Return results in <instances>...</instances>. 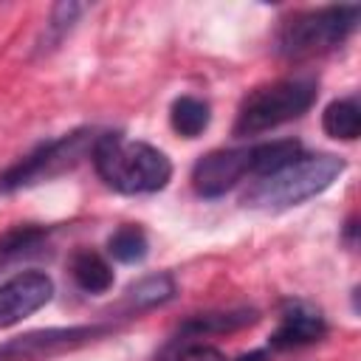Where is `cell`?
Masks as SVG:
<instances>
[{"mask_svg":"<svg viewBox=\"0 0 361 361\" xmlns=\"http://www.w3.org/2000/svg\"><path fill=\"white\" fill-rule=\"evenodd\" d=\"M90 158L102 180L121 195H152L172 178V164L158 147L130 141L121 133L96 135Z\"/></svg>","mask_w":361,"mask_h":361,"instance_id":"1","label":"cell"},{"mask_svg":"<svg viewBox=\"0 0 361 361\" xmlns=\"http://www.w3.org/2000/svg\"><path fill=\"white\" fill-rule=\"evenodd\" d=\"M344 172V161L330 152L299 155L274 175H265L248 195L245 203L262 212H282L322 195Z\"/></svg>","mask_w":361,"mask_h":361,"instance_id":"2","label":"cell"},{"mask_svg":"<svg viewBox=\"0 0 361 361\" xmlns=\"http://www.w3.org/2000/svg\"><path fill=\"white\" fill-rule=\"evenodd\" d=\"M316 102V82L310 76H290L257 87L237 113L234 135H257L285 121L299 118Z\"/></svg>","mask_w":361,"mask_h":361,"instance_id":"3","label":"cell"},{"mask_svg":"<svg viewBox=\"0 0 361 361\" xmlns=\"http://www.w3.org/2000/svg\"><path fill=\"white\" fill-rule=\"evenodd\" d=\"M93 141L96 138H90L87 130H76V133H68L62 138L39 144L34 152L20 158L14 166H8L0 175V195L34 186V183H39L45 178H54V175L71 169L73 164H79L93 149Z\"/></svg>","mask_w":361,"mask_h":361,"instance_id":"4","label":"cell"},{"mask_svg":"<svg viewBox=\"0 0 361 361\" xmlns=\"http://www.w3.org/2000/svg\"><path fill=\"white\" fill-rule=\"evenodd\" d=\"M361 8L358 6H327L302 17H293L279 42L282 51L290 56L299 54H313V51H330L336 45H341L358 25Z\"/></svg>","mask_w":361,"mask_h":361,"instance_id":"5","label":"cell"},{"mask_svg":"<svg viewBox=\"0 0 361 361\" xmlns=\"http://www.w3.org/2000/svg\"><path fill=\"white\" fill-rule=\"evenodd\" d=\"M107 324H79V327H54V330H34L25 336H17L0 347V361H34L54 355L59 350L93 341L96 336H104Z\"/></svg>","mask_w":361,"mask_h":361,"instance_id":"6","label":"cell"},{"mask_svg":"<svg viewBox=\"0 0 361 361\" xmlns=\"http://www.w3.org/2000/svg\"><path fill=\"white\" fill-rule=\"evenodd\" d=\"M251 175V147L214 149L203 155L192 169V186L200 197H220Z\"/></svg>","mask_w":361,"mask_h":361,"instance_id":"7","label":"cell"},{"mask_svg":"<svg viewBox=\"0 0 361 361\" xmlns=\"http://www.w3.org/2000/svg\"><path fill=\"white\" fill-rule=\"evenodd\" d=\"M51 296H54V282L42 271H23L0 282V330L45 307Z\"/></svg>","mask_w":361,"mask_h":361,"instance_id":"8","label":"cell"},{"mask_svg":"<svg viewBox=\"0 0 361 361\" xmlns=\"http://www.w3.org/2000/svg\"><path fill=\"white\" fill-rule=\"evenodd\" d=\"M324 333H327V324H324V319H322L316 310L302 307V305H293V310H288V313L282 316L279 327L274 330L271 347H274V350L305 347V344L319 341Z\"/></svg>","mask_w":361,"mask_h":361,"instance_id":"9","label":"cell"},{"mask_svg":"<svg viewBox=\"0 0 361 361\" xmlns=\"http://www.w3.org/2000/svg\"><path fill=\"white\" fill-rule=\"evenodd\" d=\"M302 155V144L296 138H279V141H262L251 147V175H274L282 166H288L293 158Z\"/></svg>","mask_w":361,"mask_h":361,"instance_id":"10","label":"cell"},{"mask_svg":"<svg viewBox=\"0 0 361 361\" xmlns=\"http://www.w3.org/2000/svg\"><path fill=\"white\" fill-rule=\"evenodd\" d=\"M71 276L85 293H104L113 285V268L96 251H76L71 259Z\"/></svg>","mask_w":361,"mask_h":361,"instance_id":"11","label":"cell"},{"mask_svg":"<svg viewBox=\"0 0 361 361\" xmlns=\"http://www.w3.org/2000/svg\"><path fill=\"white\" fill-rule=\"evenodd\" d=\"M209 104L197 96H178L169 107V124L183 138H197L209 127Z\"/></svg>","mask_w":361,"mask_h":361,"instance_id":"12","label":"cell"},{"mask_svg":"<svg viewBox=\"0 0 361 361\" xmlns=\"http://www.w3.org/2000/svg\"><path fill=\"white\" fill-rule=\"evenodd\" d=\"M322 127L330 138L353 141L361 133V110L355 99H336L322 113Z\"/></svg>","mask_w":361,"mask_h":361,"instance_id":"13","label":"cell"},{"mask_svg":"<svg viewBox=\"0 0 361 361\" xmlns=\"http://www.w3.org/2000/svg\"><path fill=\"white\" fill-rule=\"evenodd\" d=\"M175 296V282L169 274H152V276H144L141 282H135L130 290H127V302L135 307V310H147V307H155V305H164Z\"/></svg>","mask_w":361,"mask_h":361,"instance_id":"14","label":"cell"},{"mask_svg":"<svg viewBox=\"0 0 361 361\" xmlns=\"http://www.w3.org/2000/svg\"><path fill=\"white\" fill-rule=\"evenodd\" d=\"M107 251H110L113 259L133 265V262H141V259L147 257L149 243H147V234H144L138 226H121V228H116V231L110 234Z\"/></svg>","mask_w":361,"mask_h":361,"instance_id":"15","label":"cell"},{"mask_svg":"<svg viewBox=\"0 0 361 361\" xmlns=\"http://www.w3.org/2000/svg\"><path fill=\"white\" fill-rule=\"evenodd\" d=\"M82 11H85V6H79V3H56L51 8V20L45 25V45L42 48H56L62 42V37L73 28V23L79 20Z\"/></svg>","mask_w":361,"mask_h":361,"instance_id":"16","label":"cell"},{"mask_svg":"<svg viewBox=\"0 0 361 361\" xmlns=\"http://www.w3.org/2000/svg\"><path fill=\"white\" fill-rule=\"evenodd\" d=\"M245 322H254L251 313H206V316H195L183 324V333L200 336V333H220V330H234Z\"/></svg>","mask_w":361,"mask_h":361,"instance_id":"17","label":"cell"},{"mask_svg":"<svg viewBox=\"0 0 361 361\" xmlns=\"http://www.w3.org/2000/svg\"><path fill=\"white\" fill-rule=\"evenodd\" d=\"M42 237H45V231L37 228V226H14V228H8V231L0 237V257L23 254V251L34 248Z\"/></svg>","mask_w":361,"mask_h":361,"instance_id":"18","label":"cell"},{"mask_svg":"<svg viewBox=\"0 0 361 361\" xmlns=\"http://www.w3.org/2000/svg\"><path fill=\"white\" fill-rule=\"evenodd\" d=\"M161 361H226V355L212 344L183 341V344H172Z\"/></svg>","mask_w":361,"mask_h":361,"instance_id":"19","label":"cell"}]
</instances>
